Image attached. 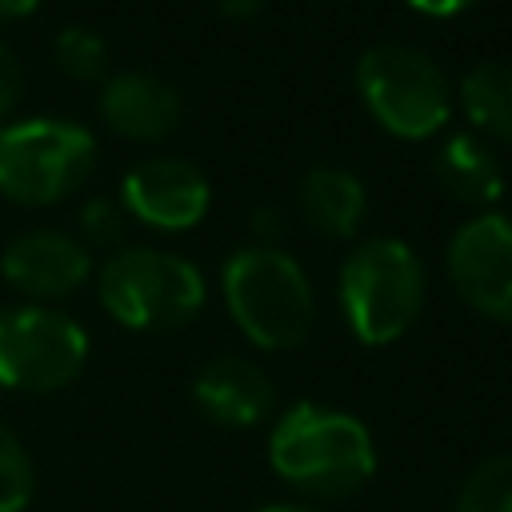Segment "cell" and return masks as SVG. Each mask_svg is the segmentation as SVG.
Returning a JSON list of instances; mask_svg holds the SVG:
<instances>
[{"label":"cell","mask_w":512,"mask_h":512,"mask_svg":"<svg viewBox=\"0 0 512 512\" xmlns=\"http://www.w3.org/2000/svg\"><path fill=\"white\" fill-rule=\"evenodd\" d=\"M192 400L220 428H256L276 404V384L248 356H216L196 372Z\"/></svg>","instance_id":"11"},{"label":"cell","mask_w":512,"mask_h":512,"mask_svg":"<svg viewBox=\"0 0 512 512\" xmlns=\"http://www.w3.org/2000/svg\"><path fill=\"white\" fill-rule=\"evenodd\" d=\"M96 168V140L84 124L28 116L0 124V196L20 208L68 200Z\"/></svg>","instance_id":"5"},{"label":"cell","mask_w":512,"mask_h":512,"mask_svg":"<svg viewBox=\"0 0 512 512\" xmlns=\"http://www.w3.org/2000/svg\"><path fill=\"white\" fill-rule=\"evenodd\" d=\"M420 16H436V20H444V16H460V12H468L476 0H408Z\"/></svg>","instance_id":"22"},{"label":"cell","mask_w":512,"mask_h":512,"mask_svg":"<svg viewBox=\"0 0 512 512\" xmlns=\"http://www.w3.org/2000/svg\"><path fill=\"white\" fill-rule=\"evenodd\" d=\"M456 296L500 324H512V216L480 212L460 224L444 252Z\"/></svg>","instance_id":"8"},{"label":"cell","mask_w":512,"mask_h":512,"mask_svg":"<svg viewBox=\"0 0 512 512\" xmlns=\"http://www.w3.org/2000/svg\"><path fill=\"white\" fill-rule=\"evenodd\" d=\"M220 292L236 328L264 352H288L312 332V280L280 244L236 248L220 268Z\"/></svg>","instance_id":"2"},{"label":"cell","mask_w":512,"mask_h":512,"mask_svg":"<svg viewBox=\"0 0 512 512\" xmlns=\"http://www.w3.org/2000/svg\"><path fill=\"white\" fill-rule=\"evenodd\" d=\"M268 464L288 488L304 496L344 500L372 480L376 444L360 416L300 400L272 424Z\"/></svg>","instance_id":"1"},{"label":"cell","mask_w":512,"mask_h":512,"mask_svg":"<svg viewBox=\"0 0 512 512\" xmlns=\"http://www.w3.org/2000/svg\"><path fill=\"white\" fill-rule=\"evenodd\" d=\"M40 0H0V24H12V20H24L36 12Z\"/></svg>","instance_id":"24"},{"label":"cell","mask_w":512,"mask_h":512,"mask_svg":"<svg viewBox=\"0 0 512 512\" xmlns=\"http://www.w3.org/2000/svg\"><path fill=\"white\" fill-rule=\"evenodd\" d=\"M356 92L368 116L400 140H428L452 116L448 76L428 52L412 44H372L360 52Z\"/></svg>","instance_id":"6"},{"label":"cell","mask_w":512,"mask_h":512,"mask_svg":"<svg viewBox=\"0 0 512 512\" xmlns=\"http://www.w3.org/2000/svg\"><path fill=\"white\" fill-rule=\"evenodd\" d=\"M252 232H256V244H276L280 232H284V216L276 208H256L252 212Z\"/></svg>","instance_id":"21"},{"label":"cell","mask_w":512,"mask_h":512,"mask_svg":"<svg viewBox=\"0 0 512 512\" xmlns=\"http://www.w3.org/2000/svg\"><path fill=\"white\" fill-rule=\"evenodd\" d=\"M124 204L112 196H92L80 208V232H84V248H112L124 240Z\"/></svg>","instance_id":"19"},{"label":"cell","mask_w":512,"mask_h":512,"mask_svg":"<svg viewBox=\"0 0 512 512\" xmlns=\"http://www.w3.org/2000/svg\"><path fill=\"white\" fill-rule=\"evenodd\" d=\"M216 4H220V12L232 16V20H248V16H256V12L264 8V0H216Z\"/></svg>","instance_id":"23"},{"label":"cell","mask_w":512,"mask_h":512,"mask_svg":"<svg viewBox=\"0 0 512 512\" xmlns=\"http://www.w3.org/2000/svg\"><path fill=\"white\" fill-rule=\"evenodd\" d=\"M52 56H56L60 72L72 80H108V44L96 28H84V24L60 28Z\"/></svg>","instance_id":"17"},{"label":"cell","mask_w":512,"mask_h":512,"mask_svg":"<svg viewBox=\"0 0 512 512\" xmlns=\"http://www.w3.org/2000/svg\"><path fill=\"white\" fill-rule=\"evenodd\" d=\"M0 272L20 296H28V304H52L72 296L92 276V252L80 236L32 228L8 240L0 252Z\"/></svg>","instance_id":"10"},{"label":"cell","mask_w":512,"mask_h":512,"mask_svg":"<svg viewBox=\"0 0 512 512\" xmlns=\"http://www.w3.org/2000/svg\"><path fill=\"white\" fill-rule=\"evenodd\" d=\"M96 104L104 124L136 144L164 140L180 120V92L152 72H112L100 84Z\"/></svg>","instance_id":"12"},{"label":"cell","mask_w":512,"mask_h":512,"mask_svg":"<svg viewBox=\"0 0 512 512\" xmlns=\"http://www.w3.org/2000/svg\"><path fill=\"white\" fill-rule=\"evenodd\" d=\"M256 512H324V508H316V504H296V500H276V504H264V508H256Z\"/></svg>","instance_id":"25"},{"label":"cell","mask_w":512,"mask_h":512,"mask_svg":"<svg viewBox=\"0 0 512 512\" xmlns=\"http://www.w3.org/2000/svg\"><path fill=\"white\" fill-rule=\"evenodd\" d=\"M460 108L468 124L500 144H512V64L484 60L460 80Z\"/></svg>","instance_id":"15"},{"label":"cell","mask_w":512,"mask_h":512,"mask_svg":"<svg viewBox=\"0 0 512 512\" xmlns=\"http://www.w3.org/2000/svg\"><path fill=\"white\" fill-rule=\"evenodd\" d=\"M432 172H436L440 188L452 200L476 204L484 212H488V204L504 188L500 168H496V156H492L488 140L476 136V132H452L448 140H440L436 160H432Z\"/></svg>","instance_id":"14"},{"label":"cell","mask_w":512,"mask_h":512,"mask_svg":"<svg viewBox=\"0 0 512 512\" xmlns=\"http://www.w3.org/2000/svg\"><path fill=\"white\" fill-rule=\"evenodd\" d=\"M364 208H368V192H364L356 172L332 168V164H320V168L304 172L300 212L320 236H332V240L352 236L364 220Z\"/></svg>","instance_id":"13"},{"label":"cell","mask_w":512,"mask_h":512,"mask_svg":"<svg viewBox=\"0 0 512 512\" xmlns=\"http://www.w3.org/2000/svg\"><path fill=\"white\" fill-rule=\"evenodd\" d=\"M20 92H24V68H20V56H16L8 44H0V124H8V112L16 108Z\"/></svg>","instance_id":"20"},{"label":"cell","mask_w":512,"mask_h":512,"mask_svg":"<svg viewBox=\"0 0 512 512\" xmlns=\"http://www.w3.org/2000/svg\"><path fill=\"white\" fill-rule=\"evenodd\" d=\"M456 512H512V452L488 456L468 472Z\"/></svg>","instance_id":"16"},{"label":"cell","mask_w":512,"mask_h":512,"mask_svg":"<svg viewBox=\"0 0 512 512\" xmlns=\"http://www.w3.org/2000/svg\"><path fill=\"white\" fill-rule=\"evenodd\" d=\"M120 204L132 220L160 232H188L212 204L208 176L184 156H152L124 172Z\"/></svg>","instance_id":"9"},{"label":"cell","mask_w":512,"mask_h":512,"mask_svg":"<svg viewBox=\"0 0 512 512\" xmlns=\"http://www.w3.org/2000/svg\"><path fill=\"white\" fill-rule=\"evenodd\" d=\"M36 488V468L28 448L0 424V512H24Z\"/></svg>","instance_id":"18"},{"label":"cell","mask_w":512,"mask_h":512,"mask_svg":"<svg viewBox=\"0 0 512 512\" xmlns=\"http://www.w3.org/2000/svg\"><path fill=\"white\" fill-rule=\"evenodd\" d=\"M100 304L132 332H164L188 324L204 308V276L168 248H116L96 272Z\"/></svg>","instance_id":"4"},{"label":"cell","mask_w":512,"mask_h":512,"mask_svg":"<svg viewBox=\"0 0 512 512\" xmlns=\"http://www.w3.org/2000/svg\"><path fill=\"white\" fill-rule=\"evenodd\" d=\"M428 276L412 244L396 236L360 240L340 264V308L360 344L400 340L424 312Z\"/></svg>","instance_id":"3"},{"label":"cell","mask_w":512,"mask_h":512,"mask_svg":"<svg viewBox=\"0 0 512 512\" xmlns=\"http://www.w3.org/2000/svg\"><path fill=\"white\" fill-rule=\"evenodd\" d=\"M88 360V332L52 304H16L0 312V388L60 392Z\"/></svg>","instance_id":"7"}]
</instances>
